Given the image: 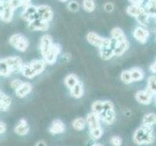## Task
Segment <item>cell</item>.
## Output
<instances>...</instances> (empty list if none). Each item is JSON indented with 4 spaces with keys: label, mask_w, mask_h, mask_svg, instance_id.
<instances>
[{
    "label": "cell",
    "mask_w": 156,
    "mask_h": 146,
    "mask_svg": "<svg viewBox=\"0 0 156 146\" xmlns=\"http://www.w3.org/2000/svg\"><path fill=\"white\" fill-rule=\"evenodd\" d=\"M83 92H84L83 85L80 81H79L76 85L73 86V87L70 89V94H71V95L74 99H80V97L83 95Z\"/></svg>",
    "instance_id": "7402d4cb"
},
{
    "label": "cell",
    "mask_w": 156,
    "mask_h": 146,
    "mask_svg": "<svg viewBox=\"0 0 156 146\" xmlns=\"http://www.w3.org/2000/svg\"><path fill=\"white\" fill-rule=\"evenodd\" d=\"M12 104V99L6 94L0 92V112H6Z\"/></svg>",
    "instance_id": "ac0fdd59"
},
{
    "label": "cell",
    "mask_w": 156,
    "mask_h": 146,
    "mask_svg": "<svg viewBox=\"0 0 156 146\" xmlns=\"http://www.w3.org/2000/svg\"><path fill=\"white\" fill-rule=\"evenodd\" d=\"M133 36L140 43H146L149 37V31L144 28V25H139L134 29Z\"/></svg>",
    "instance_id": "30bf717a"
},
{
    "label": "cell",
    "mask_w": 156,
    "mask_h": 146,
    "mask_svg": "<svg viewBox=\"0 0 156 146\" xmlns=\"http://www.w3.org/2000/svg\"><path fill=\"white\" fill-rule=\"evenodd\" d=\"M156 124V114L153 112L147 113L143 118V125L144 126H153Z\"/></svg>",
    "instance_id": "f1b7e54d"
},
{
    "label": "cell",
    "mask_w": 156,
    "mask_h": 146,
    "mask_svg": "<svg viewBox=\"0 0 156 146\" xmlns=\"http://www.w3.org/2000/svg\"><path fill=\"white\" fill-rule=\"evenodd\" d=\"M91 109H92V112L99 115L100 113L103 112V110H104V101H101V100L94 101L93 104L91 105Z\"/></svg>",
    "instance_id": "836d02e7"
},
{
    "label": "cell",
    "mask_w": 156,
    "mask_h": 146,
    "mask_svg": "<svg viewBox=\"0 0 156 146\" xmlns=\"http://www.w3.org/2000/svg\"><path fill=\"white\" fill-rule=\"evenodd\" d=\"M99 118L101 121L106 123L107 125H112L115 121V109L112 110H108V111H103L99 114Z\"/></svg>",
    "instance_id": "9a60e30c"
},
{
    "label": "cell",
    "mask_w": 156,
    "mask_h": 146,
    "mask_svg": "<svg viewBox=\"0 0 156 146\" xmlns=\"http://www.w3.org/2000/svg\"><path fill=\"white\" fill-rule=\"evenodd\" d=\"M149 69H150V71H151L152 73H156V58H155L154 62L151 64V66H150Z\"/></svg>",
    "instance_id": "bcb514c9"
},
{
    "label": "cell",
    "mask_w": 156,
    "mask_h": 146,
    "mask_svg": "<svg viewBox=\"0 0 156 146\" xmlns=\"http://www.w3.org/2000/svg\"><path fill=\"white\" fill-rule=\"evenodd\" d=\"M20 73L23 74L25 78H28V79H33L37 76V74L35 73L33 68L30 66L29 63H23V66L20 70Z\"/></svg>",
    "instance_id": "603a6c76"
},
{
    "label": "cell",
    "mask_w": 156,
    "mask_h": 146,
    "mask_svg": "<svg viewBox=\"0 0 156 146\" xmlns=\"http://www.w3.org/2000/svg\"><path fill=\"white\" fill-rule=\"evenodd\" d=\"M5 61H6L7 64L9 66L12 73L20 72L21 67L23 66V59L20 57H8L5 58Z\"/></svg>",
    "instance_id": "ba28073f"
},
{
    "label": "cell",
    "mask_w": 156,
    "mask_h": 146,
    "mask_svg": "<svg viewBox=\"0 0 156 146\" xmlns=\"http://www.w3.org/2000/svg\"><path fill=\"white\" fill-rule=\"evenodd\" d=\"M10 45L14 47L19 52H25L28 49L29 41L26 37L21 33H15L9 39Z\"/></svg>",
    "instance_id": "7a4b0ae2"
},
{
    "label": "cell",
    "mask_w": 156,
    "mask_h": 146,
    "mask_svg": "<svg viewBox=\"0 0 156 146\" xmlns=\"http://www.w3.org/2000/svg\"><path fill=\"white\" fill-rule=\"evenodd\" d=\"M11 73H12V71H11L5 58L0 59V76L7 77L9 75H11Z\"/></svg>",
    "instance_id": "f546056e"
},
{
    "label": "cell",
    "mask_w": 156,
    "mask_h": 146,
    "mask_svg": "<svg viewBox=\"0 0 156 146\" xmlns=\"http://www.w3.org/2000/svg\"><path fill=\"white\" fill-rule=\"evenodd\" d=\"M59 1H60V2H67L68 0H59Z\"/></svg>",
    "instance_id": "681fc988"
},
{
    "label": "cell",
    "mask_w": 156,
    "mask_h": 146,
    "mask_svg": "<svg viewBox=\"0 0 156 146\" xmlns=\"http://www.w3.org/2000/svg\"><path fill=\"white\" fill-rule=\"evenodd\" d=\"M154 97V95L152 93L146 89V90H143V91H139L136 93L135 95V99L136 100L139 102V103L144 104V105H147L149 104L150 102L152 101Z\"/></svg>",
    "instance_id": "52a82bcc"
},
{
    "label": "cell",
    "mask_w": 156,
    "mask_h": 146,
    "mask_svg": "<svg viewBox=\"0 0 156 146\" xmlns=\"http://www.w3.org/2000/svg\"><path fill=\"white\" fill-rule=\"evenodd\" d=\"M83 8L88 13L93 12L96 8L95 1L94 0H83Z\"/></svg>",
    "instance_id": "1f68e13d"
},
{
    "label": "cell",
    "mask_w": 156,
    "mask_h": 146,
    "mask_svg": "<svg viewBox=\"0 0 156 146\" xmlns=\"http://www.w3.org/2000/svg\"><path fill=\"white\" fill-rule=\"evenodd\" d=\"M112 39V38H111ZM116 44V41H115L114 39L111 40V43L109 45L104 46L99 49V55L101 57V58L105 59V61H109L112 57H114V48Z\"/></svg>",
    "instance_id": "9c48e42d"
},
{
    "label": "cell",
    "mask_w": 156,
    "mask_h": 146,
    "mask_svg": "<svg viewBox=\"0 0 156 146\" xmlns=\"http://www.w3.org/2000/svg\"><path fill=\"white\" fill-rule=\"evenodd\" d=\"M155 41H156V38H155Z\"/></svg>",
    "instance_id": "db71d44e"
},
{
    "label": "cell",
    "mask_w": 156,
    "mask_h": 146,
    "mask_svg": "<svg viewBox=\"0 0 156 146\" xmlns=\"http://www.w3.org/2000/svg\"><path fill=\"white\" fill-rule=\"evenodd\" d=\"M85 122H87V125L88 126L89 129H93L101 127V125H100L101 120L99 118V115L96 114V113H94V112L89 113L87 117V119H85Z\"/></svg>",
    "instance_id": "5bb4252c"
},
{
    "label": "cell",
    "mask_w": 156,
    "mask_h": 146,
    "mask_svg": "<svg viewBox=\"0 0 156 146\" xmlns=\"http://www.w3.org/2000/svg\"><path fill=\"white\" fill-rule=\"evenodd\" d=\"M128 1L133 5H142L144 3V0H128Z\"/></svg>",
    "instance_id": "ee69618b"
},
{
    "label": "cell",
    "mask_w": 156,
    "mask_h": 146,
    "mask_svg": "<svg viewBox=\"0 0 156 146\" xmlns=\"http://www.w3.org/2000/svg\"><path fill=\"white\" fill-rule=\"evenodd\" d=\"M144 9L149 15V17L156 18V0H149L146 2Z\"/></svg>",
    "instance_id": "d4e9b609"
},
{
    "label": "cell",
    "mask_w": 156,
    "mask_h": 146,
    "mask_svg": "<svg viewBox=\"0 0 156 146\" xmlns=\"http://www.w3.org/2000/svg\"><path fill=\"white\" fill-rule=\"evenodd\" d=\"M6 129H7L6 124H5V123H2V122H0V134L4 133L5 132H6Z\"/></svg>",
    "instance_id": "7bdbcfd3"
},
{
    "label": "cell",
    "mask_w": 156,
    "mask_h": 146,
    "mask_svg": "<svg viewBox=\"0 0 156 146\" xmlns=\"http://www.w3.org/2000/svg\"><path fill=\"white\" fill-rule=\"evenodd\" d=\"M28 28L31 30H35V31H47L50 28V23L40 19H36L29 21Z\"/></svg>",
    "instance_id": "8fae6325"
},
{
    "label": "cell",
    "mask_w": 156,
    "mask_h": 146,
    "mask_svg": "<svg viewBox=\"0 0 156 146\" xmlns=\"http://www.w3.org/2000/svg\"><path fill=\"white\" fill-rule=\"evenodd\" d=\"M134 142L138 145L150 144L154 141L153 136V128L152 126H144L142 125L134 133L133 137Z\"/></svg>",
    "instance_id": "6da1fadb"
},
{
    "label": "cell",
    "mask_w": 156,
    "mask_h": 146,
    "mask_svg": "<svg viewBox=\"0 0 156 146\" xmlns=\"http://www.w3.org/2000/svg\"><path fill=\"white\" fill-rule=\"evenodd\" d=\"M85 125H87V122H85V119L83 118H77V119H75V120L73 121L72 123V126L73 128L76 129V131H83V129L85 128Z\"/></svg>",
    "instance_id": "4dcf8cb0"
},
{
    "label": "cell",
    "mask_w": 156,
    "mask_h": 146,
    "mask_svg": "<svg viewBox=\"0 0 156 146\" xmlns=\"http://www.w3.org/2000/svg\"><path fill=\"white\" fill-rule=\"evenodd\" d=\"M52 38L50 34H45L41 37V40H40V53L42 57L45 55V54L48 52V50L51 48V46L52 45Z\"/></svg>",
    "instance_id": "4fadbf2b"
},
{
    "label": "cell",
    "mask_w": 156,
    "mask_h": 146,
    "mask_svg": "<svg viewBox=\"0 0 156 146\" xmlns=\"http://www.w3.org/2000/svg\"><path fill=\"white\" fill-rule=\"evenodd\" d=\"M144 10V6H142V5H133V4H131L130 6L127 7L126 13L129 16H131V17L136 18L137 16L141 14Z\"/></svg>",
    "instance_id": "484cf974"
},
{
    "label": "cell",
    "mask_w": 156,
    "mask_h": 146,
    "mask_svg": "<svg viewBox=\"0 0 156 146\" xmlns=\"http://www.w3.org/2000/svg\"><path fill=\"white\" fill-rule=\"evenodd\" d=\"M149 15L146 12V11H143V12L138 15L136 17V20L140 24V25H146L147 23H148V20H149Z\"/></svg>",
    "instance_id": "d6a6232c"
},
{
    "label": "cell",
    "mask_w": 156,
    "mask_h": 146,
    "mask_svg": "<svg viewBox=\"0 0 156 146\" xmlns=\"http://www.w3.org/2000/svg\"><path fill=\"white\" fill-rule=\"evenodd\" d=\"M23 81L20 80V79H14L11 81V83H10V86H11V88H12L13 90L15 91H17L21 85H23Z\"/></svg>",
    "instance_id": "f35d334b"
},
{
    "label": "cell",
    "mask_w": 156,
    "mask_h": 146,
    "mask_svg": "<svg viewBox=\"0 0 156 146\" xmlns=\"http://www.w3.org/2000/svg\"><path fill=\"white\" fill-rule=\"evenodd\" d=\"M114 9H115V6H114V4H112V2H107L104 5V10L106 11V12H108V13L112 12Z\"/></svg>",
    "instance_id": "b9f144b4"
},
{
    "label": "cell",
    "mask_w": 156,
    "mask_h": 146,
    "mask_svg": "<svg viewBox=\"0 0 156 146\" xmlns=\"http://www.w3.org/2000/svg\"><path fill=\"white\" fill-rule=\"evenodd\" d=\"M49 132L51 134H61L65 132V125L60 120H55L50 126Z\"/></svg>",
    "instance_id": "2e32d148"
},
{
    "label": "cell",
    "mask_w": 156,
    "mask_h": 146,
    "mask_svg": "<svg viewBox=\"0 0 156 146\" xmlns=\"http://www.w3.org/2000/svg\"><path fill=\"white\" fill-rule=\"evenodd\" d=\"M14 8L11 6L9 0H1L0 2V19L5 23H10L14 18Z\"/></svg>",
    "instance_id": "3957f363"
},
{
    "label": "cell",
    "mask_w": 156,
    "mask_h": 146,
    "mask_svg": "<svg viewBox=\"0 0 156 146\" xmlns=\"http://www.w3.org/2000/svg\"><path fill=\"white\" fill-rule=\"evenodd\" d=\"M144 1H147H147H149V0H144Z\"/></svg>",
    "instance_id": "816d5d0a"
},
{
    "label": "cell",
    "mask_w": 156,
    "mask_h": 146,
    "mask_svg": "<svg viewBox=\"0 0 156 146\" xmlns=\"http://www.w3.org/2000/svg\"><path fill=\"white\" fill-rule=\"evenodd\" d=\"M129 48V42L128 40H124V41H120V42H116V44L114 48V56H122Z\"/></svg>",
    "instance_id": "d6986e66"
},
{
    "label": "cell",
    "mask_w": 156,
    "mask_h": 146,
    "mask_svg": "<svg viewBox=\"0 0 156 146\" xmlns=\"http://www.w3.org/2000/svg\"><path fill=\"white\" fill-rule=\"evenodd\" d=\"M92 146H102L101 144H98V143H96V144H93Z\"/></svg>",
    "instance_id": "c3c4849f"
},
{
    "label": "cell",
    "mask_w": 156,
    "mask_h": 146,
    "mask_svg": "<svg viewBox=\"0 0 156 146\" xmlns=\"http://www.w3.org/2000/svg\"><path fill=\"white\" fill-rule=\"evenodd\" d=\"M120 79H121V81L124 84H131L133 82L132 77H131V74H130V71H129V70H125V71H123L121 73Z\"/></svg>",
    "instance_id": "8d00e7d4"
},
{
    "label": "cell",
    "mask_w": 156,
    "mask_h": 146,
    "mask_svg": "<svg viewBox=\"0 0 156 146\" xmlns=\"http://www.w3.org/2000/svg\"><path fill=\"white\" fill-rule=\"evenodd\" d=\"M150 93L156 94V76H150L147 80V88Z\"/></svg>",
    "instance_id": "d590c367"
},
{
    "label": "cell",
    "mask_w": 156,
    "mask_h": 146,
    "mask_svg": "<svg viewBox=\"0 0 156 146\" xmlns=\"http://www.w3.org/2000/svg\"><path fill=\"white\" fill-rule=\"evenodd\" d=\"M111 36H112V39H114L116 42H120V41L126 40V35H125V33L119 28H112V30L111 31Z\"/></svg>",
    "instance_id": "cb8c5ba5"
},
{
    "label": "cell",
    "mask_w": 156,
    "mask_h": 146,
    "mask_svg": "<svg viewBox=\"0 0 156 146\" xmlns=\"http://www.w3.org/2000/svg\"><path fill=\"white\" fill-rule=\"evenodd\" d=\"M21 18H23L25 21H29L36 20L37 19V6L34 5H28V6L24 7L23 12L21 13Z\"/></svg>",
    "instance_id": "7c38bea8"
},
{
    "label": "cell",
    "mask_w": 156,
    "mask_h": 146,
    "mask_svg": "<svg viewBox=\"0 0 156 146\" xmlns=\"http://www.w3.org/2000/svg\"><path fill=\"white\" fill-rule=\"evenodd\" d=\"M87 42L89 43L90 45H92L96 48H102L104 46H107L109 45L111 43V40L112 39H109V38H105V37H102L100 36L99 34L95 33V32H88L87 34Z\"/></svg>",
    "instance_id": "277c9868"
},
{
    "label": "cell",
    "mask_w": 156,
    "mask_h": 146,
    "mask_svg": "<svg viewBox=\"0 0 156 146\" xmlns=\"http://www.w3.org/2000/svg\"><path fill=\"white\" fill-rule=\"evenodd\" d=\"M154 96H155V104H156V94L154 95Z\"/></svg>",
    "instance_id": "f907efd6"
},
{
    "label": "cell",
    "mask_w": 156,
    "mask_h": 146,
    "mask_svg": "<svg viewBox=\"0 0 156 146\" xmlns=\"http://www.w3.org/2000/svg\"><path fill=\"white\" fill-rule=\"evenodd\" d=\"M68 9L70 12L72 13H76L79 11L80 9V4L78 1H76V0H73V1H70V3L68 4Z\"/></svg>",
    "instance_id": "74e56055"
},
{
    "label": "cell",
    "mask_w": 156,
    "mask_h": 146,
    "mask_svg": "<svg viewBox=\"0 0 156 146\" xmlns=\"http://www.w3.org/2000/svg\"><path fill=\"white\" fill-rule=\"evenodd\" d=\"M36 146H47V144L44 141H42V140H41V141H38V142L36 143Z\"/></svg>",
    "instance_id": "7dc6e473"
},
{
    "label": "cell",
    "mask_w": 156,
    "mask_h": 146,
    "mask_svg": "<svg viewBox=\"0 0 156 146\" xmlns=\"http://www.w3.org/2000/svg\"><path fill=\"white\" fill-rule=\"evenodd\" d=\"M9 2L11 4V6L14 8V10L21 7V1H20V0H9Z\"/></svg>",
    "instance_id": "60d3db41"
},
{
    "label": "cell",
    "mask_w": 156,
    "mask_h": 146,
    "mask_svg": "<svg viewBox=\"0 0 156 146\" xmlns=\"http://www.w3.org/2000/svg\"><path fill=\"white\" fill-rule=\"evenodd\" d=\"M29 132V125L25 119H20L15 128V133L19 136H26Z\"/></svg>",
    "instance_id": "e0dca14e"
},
{
    "label": "cell",
    "mask_w": 156,
    "mask_h": 146,
    "mask_svg": "<svg viewBox=\"0 0 156 146\" xmlns=\"http://www.w3.org/2000/svg\"><path fill=\"white\" fill-rule=\"evenodd\" d=\"M29 64H30V66L33 68V70L37 75L41 74L44 71L47 66L46 62L43 61V59H33V61H31L29 62Z\"/></svg>",
    "instance_id": "44dd1931"
},
{
    "label": "cell",
    "mask_w": 156,
    "mask_h": 146,
    "mask_svg": "<svg viewBox=\"0 0 156 146\" xmlns=\"http://www.w3.org/2000/svg\"><path fill=\"white\" fill-rule=\"evenodd\" d=\"M80 81V79L78 78V76L76 74L71 73V74H68L67 76L65 77V80H64V84L68 88V89H71L73 86L76 85L78 82Z\"/></svg>",
    "instance_id": "83f0119b"
},
{
    "label": "cell",
    "mask_w": 156,
    "mask_h": 146,
    "mask_svg": "<svg viewBox=\"0 0 156 146\" xmlns=\"http://www.w3.org/2000/svg\"><path fill=\"white\" fill-rule=\"evenodd\" d=\"M129 71H130V74H131V77H132L133 82H139V81H142L144 79V71L142 70V68H140V67H134V68L129 70Z\"/></svg>",
    "instance_id": "4316f807"
},
{
    "label": "cell",
    "mask_w": 156,
    "mask_h": 146,
    "mask_svg": "<svg viewBox=\"0 0 156 146\" xmlns=\"http://www.w3.org/2000/svg\"><path fill=\"white\" fill-rule=\"evenodd\" d=\"M61 53V48L58 44L52 43L51 48L48 50V52L43 56V61L46 62V64H53L55 63L56 59L59 56V54Z\"/></svg>",
    "instance_id": "5b68a950"
},
{
    "label": "cell",
    "mask_w": 156,
    "mask_h": 146,
    "mask_svg": "<svg viewBox=\"0 0 156 146\" xmlns=\"http://www.w3.org/2000/svg\"><path fill=\"white\" fill-rule=\"evenodd\" d=\"M20 1H21V6L23 7H26L31 4V0H20Z\"/></svg>",
    "instance_id": "f6af8a7d"
},
{
    "label": "cell",
    "mask_w": 156,
    "mask_h": 146,
    "mask_svg": "<svg viewBox=\"0 0 156 146\" xmlns=\"http://www.w3.org/2000/svg\"><path fill=\"white\" fill-rule=\"evenodd\" d=\"M32 91V85L28 82H23V85L16 91V95L20 99H23L26 95H28Z\"/></svg>",
    "instance_id": "ffe728a7"
},
{
    "label": "cell",
    "mask_w": 156,
    "mask_h": 146,
    "mask_svg": "<svg viewBox=\"0 0 156 146\" xmlns=\"http://www.w3.org/2000/svg\"><path fill=\"white\" fill-rule=\"evenodd\" d=\"M102 136H103V129H102L101 127L90 129V137L93 140L100 139L102 137Z\"/></svg>",
    "instance_id": "e575fe53"
},
{
    "label": "cell",
    "mask_w": 156,
    "mask_h": 146,
    "mask_svg": "<svg viewBox=\"0 0 156 146\" xmlns=\"http://www.w3.org/2000/svg\"><path fill=\"white\" fill-rule=\"evenodd\" d=\"M53 18V12L48 5H39L37 6V19H40L46 21H50Z\"/></svg>",
    "instance_id": "8992f818"
},
{
    "label": "cell",
    "mask_w": 156,
    "mask_h": 146,
    "mask_svg": "<svg viewBox=\"0 0 156 146\" xmlns=\"http://www.w3.org/2000/svg\"><path fill=\"white\" fill-rule=\"evenodd\" d=\"M0 2H1V0H0Z\"/></svg>",
    "instance_id": "f5cc1de1"
},
{
    "label": "cell",
    "mask_w": 156,
    "mask_h": 146,
    "mask_svg": "<svg viewBox=\"0 0 156 146\" xmlns=\"http://www.w3.org/2000/svg\"><path fill=\"white\" fill-rule=\"evenodd\" d=\"M111 144L112 146H121L122 145V139L120 137H117V136H114L111 137Z\"/></svg>",
    "instance_id": "ab89813d"
}]
</instances>
